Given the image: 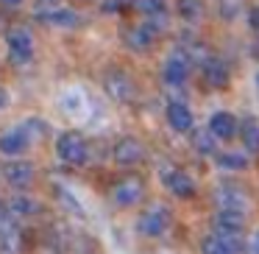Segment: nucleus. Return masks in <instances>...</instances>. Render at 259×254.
<instances>
[{
	"mask_svg": "<svg viewBox=\"0 0 259 254\" xmlns=\"http://www.w3.org/2000/svg\"><path fill=\"white\" fill-rule=\"evenodd\" d=\"M56 154H59V159L67 162V165H84L87 157H90L84 137L75 134V131H64V134L59 137L56 140Z\"/></svg>",
	"mask_w": 259,
	"mask_h": 254,
	"instance_id": "obj_1",
	"label": "nucleus"
},
{
	"mask_svg": "<svg viewBox=\"0 0 259 254\" xmlns=\"http://www.w3.org/2000/svg\"><path fill=\"white\" fill-rule=\"evenodd\" d=\"M6 42H9V59H12V64H28L34 59V37L25 28H12Z\"/></svg>",
	"mask_w": 259,
	"mask_h": 254,
	"instance_id": "obj_2",
	"label": "nucleus"
},
{
	"mask_svg": "<svg viewBox=\"0 0 259 254\" xmlns=\"http://www.w3.org/2000/svg\"><path fill=\"white\" fill-rule=\"evenodd\" d=\"M103 87H106V92L114 98V101H131V98H134V84H131V79L123 73V70L106 73Z\"/></svg>",
	"mask_w": 259,
	"mask_h": 254,
	"instance_id": "obj_3",
	"label": "nucleus"
},
{
	"mask_svg": "<svg viewBox=\"0 0 259 254\" xmlns=\"http://www.w3.org/2000/svg\"><path fill=\"white\" fill-rule=\"evenodd\" d=\"M28 146H31V137L25 134L23 126L9 129V131L0 134V154H6V157H17V154H23Z\"/></svg>",
	"mask_w": 259,
	"mask_h": 254,
	"instance_id": "obj_4",
	"label": "nucleus"
},
{
	"mask_svg": "<svg viewBox=\"0 0 259 254\" xmlns=\"http://www.w3.org/2000/svg\"><path fill=\"white\" fill-rule=\"evenodd\" d=\"M162 182H164V187H167L173 196H179V198H190L192 193H195V185H192V179H190L187 173H181V170L164 168V170H162Z\"/></svg>",
	"mask_w": 259,
	"mask_h": 254,
	"instance_id": "obj_5",
	"label": "nucleus"
},
{
	"mask_svg": "<svg viewBox=\"0 0 259 254\" xmlns=\"http://www.w3.org/2000/svg\"><path fill=\"white\" fill-rule=\"evenodd\" d=\"M201 251L203 254H237V251H242V243H240V237L209 235L201 240Z\"/></svg>",
	"mask_w": 259,
	"mask_h": 254,
	"instance_id": "obj_6",
	"label": "nucleus"
},
{
	"mask_svg": "<svg viewBox=\"0 0 259 254\" xmlns=\"http://www.w3.org/2000/svg\"><path fill=\"white\" fill-rule=\"evenodd\" d=\"M3 179L12 187H28L34 182V168L28 162H20V159H12V162L3 165Z\"/></svg>",
	"mask_w": 259,
	"mask_h": 254,
	"instance_id": "obj_7",
	"label": "nucleus"
},
{
	"mask_svg": "<svg viewBox=\"0 0 259 254\" xmlns=\"http://www.w3.org/2000/svg\"><path fill=\"white\" fill-rule=\"evenodd\" d=\"M112 198L117 207H134L137 201L142 198V185L140 179H123L117 187L112 190Z\"/></svg>",
	"mask_w": 259,
	"mask_h": 254,
	"instance_id": "obj_8",
	"label": "nucleus"
},
{
	"mask_svg": "<svg viewBox=\"0 0 259 254\" xmlns=\"http://www.w3.org/2000/svg\"><path fill=\"white\" fill-rule=\"evenodd\" d=\"M137 229L142 232V235L148 237H159L167 232V215L162 212V209H151V212L140 215V221H137Z\"/></svg>",
	"mask_w": 259,
	"mask_h": 254,
	"instance_id": "obj_9",
	"label": "nucleus"
},
{
	"mask_svg": "<svg viewBox=\"0 0 259 254\" xmlns=\"http://www.w3.org/2000/svg\"><path fill=\"white\" fill-rule=\"evenodd\" d=\"M112 154H114V162L117 165H137L142 159V146L134 137H123V140H117Z\"/></svg>",
	"mask_w": 259,
	"mask_h": 254,
	"instance_id": "obj_10",
	"label": "nucleus"
},
{
	"mask_svg": "<svg viewBox=\"0 0 259 254\" xmlns=\"http://www.w3.org/2000/svg\"><path fill=\"white\" fill-rule=\"evenodd\" d=\"M36 20H42V23L48 25H56V28H73V25H78V14L73 12V9H51V12H36Z\"/></svg>",
	"mask_w": 259,
	"mask_h": 254,
	"instance_id": "obj_11",
	"label": "nucleus"
},
{
	"mask_svg": "<svg viewBox=\"0 0 259 254\" xmlns=\"http://www.w3.org/2000/svg\"><path fill=\"white\" fill-rule=\"evenodd\" d=\"M209 131H212L218 140H231L237 134V120L231 112H214L209 120Z\"/></svg>",
	"mask_w": 259,
	"mask_h": 254,
	"instance_id": "obj_12",
	"label": "nucleus"
},
{
	"mask_svg": "<svg viewBox=\"0 0 259 254\" xmlns=\"http://www.w3.org/2000/svg\"><path fill=\"white\" fill-rule=\"evenodd\" d=\"M167 123L173 126L176 131H190L192 129V112H190V106L187 103H181V101H173L167 106Z\"/></svg>",
	"mask_w": 259,
	"mask_h": 254,
	"instance_id": "obj_13",
	"label": "nucleus"
},
{
	"mask_svg": "<svg viewBox=\"0 0 259 254\" xmlns=\"http://www.w3.org/2000/svg\"><path fill=\"white\" fill-rule=\"evenodd\" d=\"M218 204L226 212H242V209H245V193H240L237 187H220Z\"/></svg>",
	"mask_w": 259,
	"mask_h": 254,
	"instance_id": "obj_14",
	"label": "nucleus"
},
{
	"mask_svg": "<svg viewBox=\"0 0 259 254\" xmlns=\"http://www.w3.org/2000/svg\"><path fill=\"white\" fill-rule=\"evenodd\" d=\"M203 79H206V84H212V87H226L229 84V67H226L220 59H206L203 62Z\"/></svg>",
	"mask_w": 259,
	"mask_h": 254,
	"instance_id": "obj_15",
	"label": "nucleus"
},
{
	"mask_svg": "<svg viewBox=\"0 0 259 254\" xmlns=\"http://www.w3.org/2000/svg\"><path fill=\"white\" fill-rule=\"evenodd\" d=\"M153 25H137V28H131L128 34H125V42H128V48L131 51H148L151 48V42H153Z\"/></svg>",
	"mask_w": 259,
	"mask_h": 254,
	"instance_id": "obj_16",
	"label": "nucleus"
},
{
	"mask_svg": "<svg viewBox=\"0 0 259 254\" xmlns=\"http://www.w3.org/2000/svg\"><path fill=\"white\" fill-rule=\"evenodd\" d=\"M214 226H218L220 235L237 237L242 229V212H226V209H220L218 218H214Z\"/></svg>",
	"mask_w": 259,
	"mask_h": 254,
	"instance_id": "obj_17",
	"label": "nucleus"
},
{
	"mask_svg": "<svg viewBox=\"0 0 259 254\" xmlns=\"http://www.w3.org/2000/svg\"><path fill=\"white\" fill-rule=\"evenodd\" d=\"M162 76L167 84H184L187 81V62L181 56H170L162 67Z\"/></svg>",
	"mask_w": 259,
	"mask_h": 254,
	"instance_id": "obj_18",
	"label": "nucleus"
},
{
	"mask_svg": "<svg viewBox=\"0 0 259 254\" xmlns=\"http://www.w3.org/2000/svg\"><path fill=\"white\" fill-rule=\"evenodd\" d=\"M9 209H12L14 218H17V215H36L39 212V204L28 196H14L12 201H9Z\"/></svg>",
	"mask_w": 259,
	"mask_h": 254,
	"instance_id": "obj_19",
	"label": "nucleus"
},
{
	"mask_svg": "<svg viewBox=\"0 0 259 254\" xmlns=\"http://www.w3.org/2000/svg\"><path fill=\"white\" fill-rule=\"evenodd\" d=\"M242 142H245V148L251 154L259 151V123L253 118H248L245 123H242Z\"/></svg>",
	"mask_w": 259,
	"mask_h": 254,
	"instance_id": "obj_20",
	"label": "nucleus"
},
{
	"mask_svg": "<svg viewBox=\"0 0 259 254\" xmlns=\"http://www.w3.org/2000/svg\"><path fill=\"white\" fill-rule=\"evenodd\" d=\"M203 12V3L201 0H179V14L184 20H198Z\"/></svg>",
	"mask_w": 259,
	"mask_h": 254,
	"instance_id": "obj_21",
	"label": "nucleus"
},
{
	"mask_svg": "<svg viewBox=\"0 0 259 254\" xmlns=\"http://www.w3.org/2000/svg\"><path fill=\"white\" fill-rule=\"evenodd\" d=\"M134 9L142 14H151V17H159V14H164V0H134Z\"/></svg>",
	"mask_w": 259,
	"mask_h": 254,
	"instance_id": "obj_22",
	"label": "nucleus"
},
{
	"mask_svg": "<svg viewBox=\"0 0 259 254\" xmlns=\"http://www.w3.org/2000/svg\"><path fill=\"white\" fill-rule=\"evenodd\" d=\"M218 165L223 170H245L248 159L242 157V154H223V157L218 159Z\"/></svg>",
	"mask_w": 259,
	"mask_h": 254,
	"instance_id": "obj_23",
	"label": "nucleus"
},
{
	"mask_svg": "<svg viewBox=\"0 0 259 254\" xmlns=\"http://www.w3.org/2000/svg\"><path fill=\"white\" fill-rule=\"evenodd\" d=\"M214 140H218V137H214L212 131H209V134H206V131H198V134L192 137V142H195V148L201 154H212L214 151Z\"/></svg>",
	"mask_w": 259,
	"mask_h": 254,
	"instance_id": "obj_24",
	"label": "nucleus"
},
{
	"mask_svg": "<svg viewBox=\"0 0 259 254\" xmlns=\"http://www.w3.org/2000/svg\"><path fill=\"white\" fill-rule=\"evenodd\" d=\"M23 129H25V134H28L31 140H36V137H42L48 131V126H45V120L31 118V120H25V123H23Z\"/></svg>",
	"mask_w": 259,
	"mask_h": 254,
	"instance_id": "obj_25",
	"label": "nucleus"
},
{
	"mask_svg": "<svg viewBox=\"0 0 259 254\" xmlns=\"http://www.w3.org/2000/svg\"><path fill=\"white\" fill-rule=\"evenodd\" d=\"M59 9V0H36V12H51Z\"/></svg>",
	"mask_w": 259,
	"mask_h": 254,
	"instance_id": "obj_26",
	"label": "nucleus"
},
{
	"mask_svg": "<svg viewBox=\"0 0 259 254\" xmlns=\"http://www.w3.org/2000/svg\"><path fill=\"white\" fill-rule=\"evenodd\" d=\"M120 9H123L120 0H106V3H103V12L106 14H114V12H120Z\"/></svg>",
	"mask_w": 259,
	"mask_h": 254,
	"instance_id": "obj_27",
	"label": "nucleus"
},
{
	"mask_svg": "<svg viewBox=\"0 0 259 254\" xmlns=\"http://www.w3.org/2000/svg\"><path fill=\"white\" fill-rule=\"evenodd\" d=\"M248 23H251V28L259 31V9H251V14H248Z\"/></svg>",
	"mask_w": 259,
	"mask_h": 254,
	"instance_id": "obj_28",
	"label": "nucleus"
},
{
	"mask_svg": "<svg viewBox=\"0 0 259 254\" xmlns=\"http://www.w3.org/2000/svg\"><path fill=\"white\" fill-rule=\"evenodd\" d=\"M6 103H9V95H6V92H3V90H0V109L6 106Z\"/></svg>",
	"mask_w": 259,
	"mask_h": 254,
	"instance_id": "obj_29",
	"label": "nucleus"
},
{
	"mask_svg": "<svg viewBox=\"0 0 259 254\" xmlns=\"http://www.w3.org/2000/svg\"><path fill=\"white\" fill-rule=\"evenodd\" d=\"M0 3H3V6H20L23 0H0Z\"/></svg>",
	"mask_w": 259,
	"mask_h": 254,
	"instance_id": "obj_30",
	"label": "nucleus"
},
{
	"mask_svg": "<svg viewBox=\"0 0 259 254\" xmlns=\"http://www.w3.org/2000/svg\"><path fill=\"white\" fill-rule=\"evenodd\" d=\"M253 254H259V232L253 235Z\"/></svg>",
	"mask_w": 259,
	"mask_h": 254,
	"instance_id": "obj_31",
	"label": "nucleus"
}]
</instances>
